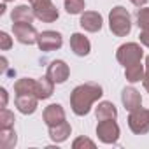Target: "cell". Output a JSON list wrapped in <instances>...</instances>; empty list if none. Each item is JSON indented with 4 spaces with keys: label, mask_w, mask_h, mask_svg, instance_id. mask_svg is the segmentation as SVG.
Masks as SVG:
<instances>
[{
    "label": "cell",
    "mask_w": 149,
    "mask_h": 149,
    "mask_svg": "<svg viewBox=\"0 0 149 149\" xmlns=\"http://www.w3.org/2000/svg\"><path fill=\"white\" fill-rule=\"evenodd\" d=\"M104 95V90L97 83H84L72 90L70 93V107L74 114L86 116L91 111V105Z\"/></svg>",
    "instance_id": "obj_1"
},
{
    "label": "cell",
    "mask_w": 149,
    "mask_h": 149,
    "mask_svg": "<svg viewBox=\"0 0 149 149\" xmlns=\"http://www.w3.org/2000/svg\"><path fill=\"white\" fill-rule=\"evenodd\" d=\"M109 28L116 37H126L132 32V16L123 6H116L109 13Z\"/></svg>",
    "instance_id": "obj_2"
},
{
    "label": "cell",
    "mask_w": 149,
    "mask_h": 149,
    "mask_svg": "<svg viewBox=\"0 0 149 149\" xmlns=\"http://www.w3.org/2000/svg\"><path fill=\"white\" fill-rule=\"evenodd\" d=\"M142 56H144V51H142V47H140L137 42L121 44V46L118 47V51H116V60H118L121 65H125V67L140 61Z\"/></svg>",
    "instance_id": "obj_3"
},
{
    "label": "cell",
    "mask_w": 149,
    "mask_h": 149,
    "mask_svg": "<svg viewBox=\"0 0 149 149\" xmlns=\"http://www.w3.org/2000/svg\"><path fill=\"white\" fill-rule=\"evenodd\" d=\"M28 2L35 11L37 19H40L44 23H53V21L58 19L60 13H58L56 6L51 2V0H28Z\"/></svg>",
    "instance_id": "obj_4"
},
{
    "label": "cell",
    "mask_w": 149,
    "mask_h": 149,
    "mask_svg": "<svg viewBox=\"0 0 149 149\" xmlns=\"http://www.w3.org/2000/svg\"><path fill=\"white\" fill-rule=\"evenodd\" d=\"M128 126L130 130L135 133V135H144L149 132V111L147 109H135V111H130V116H128Z\"/></svg>",
    "instance_id": "obj_5"
},
{
    "label": "cell",
    "mask_w": 149,
    "mask_h": 149,
    "mask_svg": "<svg viewBox=\"0 0 149 149\" xmlns=\"http://www.w3.org/2000/svg\"><path fill=\"white\" fill-rule=\"evenodd\" d=\"M97 135H98L100 142H104V144H116L118 139H119V135H121L116 119L98 121V125H97Z\"/></svg>",
    "instance_id": "obj_6"
},
{
    "label": "cell",
    "mask_w": 149,
    "mask_h": 149,
    "mask_svg": "<svg viewBox=\"0 0 149 149\" xmlns=\"http://www.w3.org/2000/svg\"><path fill=\"white\" fill-rule=\"evenodd\" d=\"M63 44V37L60 32L54 30H44L37 37V46L40 51H56Z\"/></svg>",
    "instance_id": "obj_7"
},
{
    "label": "cell",
    "mask_w": 149,
    "mask_h": 149,
    "mask_svg": "<svg viewBox=\"0 0 149 149\" xmlns=\"http://www.w3.org/2000/svg\"><path fill=\"white\" fill-rule=\"evenodd\" d=\"M13 33L18 39V42L28 44V46L35 44L39 37V32L35 30L32 23H13Z\"/></svg>",
    "instance_id": "obj_8"
},
{
    "label": "cell",
    "mask_w": 149,
    "mask_h": 149,
    "mask_svg": "<svg viewBox=\"0 0 149 149\" xmlns=\"http://www.w3.org/2000/svg\"><path fill=\"white\" fill-rule=\"evenodd\" d=\"M46 76L54 83V84H63L68 76H70V68L63 60H53L47 67V74Z\"/></svg>",
    "instance_id": "obj_9"
},
{
    "label": "cell",
    "mask_w": 149,
    "mask_h": 149,
    "mask_svg": "<svg viewBox=\"0 0 149 149\" xmlns=\"http://www.w3.org/2000/svg\"><path fill=\"white\" fill-rule=\"evenodd\" d=\"M102 23H104L102 16L98 13H95V11H84L81 14V19H79L81 28L86 30V32H91V33L100 32L102 30Z\"/></svg>",
    "instance_id": "obj_10"
},
{
    "label": "cell",
    "mask_w": 149,
    "mask_h": 149,
    "mask_svg": "<svg viewBox=\"0 0 149 149\" xmlns=\"http://www.w3.org/2000/svg\"><path fill=\"white\" fill-rule=\"evenodd\" d=\"M42 119L47 125V128L49 126H54V125H60V123L65 121V111H63V107L60 104H51V105H47L44 109Z\"/></svg>",
    "instance_id": "obj_11"
},
{
    "label": "cell",
    "mask_w": 149,
    "mask_h": 149,
    "mask_svg": "<svg viewBox=\"0 0 149 149\" xmlns=\"http://www.w3.org/2000/svg\"><path fill=\"white\" fill-rule=\"evenodd\" d=\"M121 102L126 111H135V109L142 107V97L133 86H126L121 91Z\"/></svg>",
    "instance_id": "obj_12"
},
{
    "label": "cell",
    "mask_w": 149,
    "mask_h": 149,
    "mask_svg": "<svg viewBox=\"0 0 149 149\" xmlns=\"http://www.w3.org/2000/svg\"><path fill=\"white\" fill-rule=\"evenodd\" d=\"M37 104L39 98L35 95H16L14 98V105L21 114H33L37 111Z\"/></svg>",
    "instance_id": "obj_13"
},
{
    "label": "cell",
    "mask_w": 149,
    "mask_h": 149,
    "mask_svg": "<svg viewBox=\"0 0 149 149\" xmlns=\"http://www.w3.org/2000/svg\"><path fill=\"white\" fill-rule=\"evenodd\" d=\"M70 47L77 56H88L91 51V42L83 33H72L70 35Z\"/></svg>",
    "instance_id": "obj_14"
},
{
    "label": "cell",
    "mask_w": 149,
    "mask_h": 149,
    "mask_svg": "<svg viewBox=\"0 0 149 149\" xmlns=\"http://www.w3.org/2000/svg\"><path fill=\"white\" fill-rule=\"evenodd\" d=\"M35 11L32 6H16L13 11H11V19L13 23H32L35 19Z\"/></svg>",
    "instance_id": "obj_15"
},
{
    "label": "cell",
    "mask_w": 149,
    "mask_h": 149,
    "mask_svg": "<svg viewBox=\"0 0 149 149\" xmlns=\"http://www.w3.org/2000/svg\"><path fill=\"white\" fill-rule=\"evenodd\" d=\"M37 90H39L37 79L23 77V79H18V81L14 83V91H16V95H35V97H37Z\"/></svg>",
    "instance_id": "obj_16"
},
{
    "label": "cell",
    "mask_w": 149,
    "mask_h": 149,
    "mask_svg": "<svg viewBox=\"0 0 149 149\" xmlns=\"http://www.w3.org/2000/svg\"><path fill=\"white\" fill-rule=\"evenodd\" d=\"M144 67H146V65H142L140 61L125 67V77H126V81L132 83V84H133V83H140V81L144 79V76H146V68H144Z\"/></svg>",
    "instance_id": "obj_17"
},
{
    "label": "cell",
    "mask_w": 149,
    "mask_h": 149,
    "mask_svg": "<svg viewBox=\"0 0 149 149\" xmlns=\"http://www.w3.org/2000/svg\"><path fill=\"white\" fill-rule=\"evenodd\" d=\"M70 132H72V128H70V125H68L67 121H63V123H60V125H54V126H49V137H51V140L56 142V144L65 142V140L68 139Z\"/></svg>",
    "instance_id": "obj_18"
},
{
    "label": "cell",
    "mask_w": 149,
    "mask_h": 149,
    "mask_svg": "<svg viewBox=\"0 0 149 149\" xmlns=\"http://www.w3.org/2000/svg\"><path fill=\"white\" fill-rule=\"evenodd\" d=\"M95 116H97L98 121H104V119H116V118H118V109H116V105H114L112 102L104 100V102L98 104V107H97V111H95Z\"/></svg>",
    "instance_id": "obj_19"
},
{
    "label": "cell",
    "mask_w": 149,
    "mask_h": 149,
    "mask_svg": "<svg viewBox=\"0 0 149 149\" xmlns=\"http://www.w3.org/2000/svg\"><path fill=\"white\" fill-rule=\"evenodd\" d=\"M37 83H39L37 98H39V100H46V98H49V97L53 95V91H54V83H53L47 76H44V77L37 79Z\"/></svg>",
    "instance_id": "obj_20"
},
{
    "label": "cell",
    "mask_w": 149,
    "mask_h": 149,
    "mask_svg": "<svg viewBox=\"0 0 149 149\" xmlns=\"http://www.w3.org/2000/svg\"><path fill=\"white\" fill-rule=\"evenodd\" d=\"M18 142L14 128H0V147L2 149H13Z\"/></svg>",
    "instance_id": "obj_21"
},
{
    "label": "cell",
    "mask_w": 149,
    "mask_h": 149,
    "mask_svg": "<svg viewBox=\"0 0 149 149\" xmlns=\"http://www.w3.org/2000/svg\"><path fill=\"white\" fill-rule=\"evenodd\" d=\"M63 6L68 14H83L84 13V0H63Z\"/></svg>",
    "instance_id": "obj_22"
},
{
    "label": "cell",
    "mask_w": 149,
    "mask_h": 149,
    "mask_svg": "<svg viewBox=\"0 0 149 149\" xmlns=\"http://www.w3.org/2000/svg\"><path fill=\"white\" fill-rule=\"evenodd\" d=\"M14 114L9 109H2L0 111V128H14Z\"/></svg>",
    "instance_id": "obj_23"
},
{
    "label": "cell",
    "mask_w": 149,
    "mask_h": 149,
    "mask_svg": "<svg viewBox=\"0 0 149 149\" xmlns=\"http://www.w3.org/2000/svg\"><path fill=\"white\" fill-rule=\"evenodd\" d=\"M137 25L140 30H149V7H142L137 11Z\"/></svg>",
    "instance_id": "obj_24"
},
{
    "label": "cell",
    "mask_w": 149,
    "mask_h": 149,
    "mask_svg": "<svg viewBox=\"0 0 149 149\" xmlns=\"http://www.w3.org/2000/svg\"><path fill=\"white\" fill-rule=\"evenodd\" d=\"M72 147H74V149H84V147L95 149V142H93L91 139H88V137H77L76 140L72 142Z\"/></svg>",
    "instance_id": "obj_25"
},
{
    "label": "cell",
    "mask_w": 149,
    "mask_h": 149,
    "mask_svg": "<svg viewBox=\"0 0 149 149\" xmlns=\"http://www.w3.org/2000/svg\"><path fill=\"white\" fill-rule=\"evenodd\" d=\"M11 46H13V39L6 32H0V49L7 51V49H11Z\"/></svg>",
    "instance_id": "obj_26"
},
{
    "label": "cell",
    "mask_w": 149,
    "mask_h": 149,
    "mask_svg": "<svg viewBox=\"0 0 149 149\" xmlns=\"http://www.w3.org/2000/svg\"><path fill=\"white\" fill-rule=\"evenodd\" d=\"M139 40H140V44H144L146 47H149V30H142L140 35H139Z\"/></svg>",
    "instance_id": "obj_27"
},
{
    "label": "cell",
    "mask_w": 149,
    "mask_h": 149,
    "mask_svg": "<svg viewBox=\"0 0 149 149\" xmlns=\"http://www.w3.org/2000/svg\"><path fill=\"white\" fill-rule=\"evenodd\" d=\"M0 97H2V104H0V107H6L7 105V100H9V97H7V90L6 88H0Z\"/></svg>",
    "instance_id": "obj_28"
},
{
    "label": "cell",
    "mask_w": 149,
    "mask_h": 149,
    "mask_svg": "<svg viewBox=\"0 0 149 149\" xmlns=\"http://www.w3.org/2000/svg\"><path fill=\"white\" fill-rule=\"evenodd\" d=\"M142 83H144V88H146V91L149 93V72H146V76H144Z\"/></svg>",
    "instance_id": "obj_29"
},
{
    "label": "cell",
    "mask_w": 149,
    "mask_h": 149,
    "mask_svg": "<svg viewBox=\"0 0 149 149\" xmlns=\"http://www.w3.org/2000/svg\"><path fill=\"white\" fill-rule=\"evenodd\" d=\"M130 2H132L133 6H137V7H142L144 4H147V0H130Z\"/></svg>",
    "instance_id": "obj_30"
},
{
    "label": "cell",
    "mask_w": 149,
    "mask_h": 149,
    "mask_svg": "<svg viewBox=\"0 0 149 149\" xmlns=\"http://www.w3.org/2000/svg\"><path fill=\"white\" fill-rule=\"evenodd\" d=\"M4 13H6V2L0 6V14H4Z\"/></svg>",
    "instance_id": "obj_31"
},
{
    "label": "cell",
    "mask_w": 149,
    "mask_h": 149,
    "mask_svg": "<svg viewBox=\"0 0 149 149\" xmlns=\"http://www.w3.org/2000/svg\"><path fill=\"white\" fill-rule=\"evenodd\" d=\"M146 72H149V56L146 58Z\"/></svg>",
    "instance_id": "obj_32"
},
{
    "label": "cell",
    "mask_w": 149,
    "mask_h": 149,
    "mask_svg": "<svg viewBox=\"0 0 149 149\" xmlns=\"http://www.w3.org/2000/svg\"><path fill=\"white\" fill-rule=\"evenodd\" d=\"M4 2H13V0H4Z\"/></svg>",
    "instance_id": "obj_33"
}]
</instances>
